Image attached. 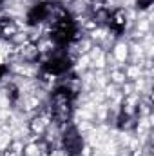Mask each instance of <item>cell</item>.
Here are the masks:
<instances>
[{
	"instance_id": "ba28073f",
	"label": "cell",
	"mask_w": 154,
	"mask_h": 156,
	"mask_svg": "<svg viewBox=\"0 0 154 156\" xmlns=\"http://www.w3.org/2000/svg\"><path fill=\"white\" fill-rule=\"evenodd\" d=\"M49 125H51V118H49V113L35 116L33 120H31V123H29V127H31L33 134H37V136H44V134H45V131L49 129Z\"/></svg>"
},
{
	"instance_id": "8992f818",
	"label": "cell",
	"mask_w": 154,
	"mask_h": 156,
	"mask_svg": "<svg viewBox=\"0 0 154 156\" xmlns=\"http://www.w3.org/2000/svg\"><path fill=\"white\" fill-rule=\"evenodd\" d=\"M127 22H129L127 20V13L123 9H114V11H111L105 27L111 33H114V37H121L125 33V29H127Z\"/></svg>"
},
{
	"instance_id": "30bf717a",
	"label": "cell",
	"mask_w": 154,
	"mask_h": 156,
	"mask_svg": "<svg viewBox=\"0 0 154 156\" xmlns=\"http://www.w3.org/2000/svg\"><path fill=\"white\" fill-rule=\"evenodd\" d=\"M20 89L15 85V83H11V85H7V98H9V102L11 104H16L18 100H20Z\"/></svg>"
},
{
	"instance_id": "4fadbf2b",
	"label": "cell",
	"mask_w": 154,
	"mask_h": 156,
	"mask_svg": "<svg viewBox=\"0 0 154 156\" xmlns=\"http://www.w3.org/2000/svg\"><path fill=\"white\" fill-rule=\"evenodd\" d=\"M2 4H4V0H0V7H2Z\"/></svg>"
},
{
	"instance_id": "9c48e42d",
	"label": "cell",
	"mask_w": 154,
	"mask_h": 156,
	"mask_svg": "<svg viewBox=\"0 0 154 156\" xmlns=\"http://www.w3.org/2000/svg\"><path fill=\"white\" fill-rule=\"evenodd\" d=\"M116 122H118V127H120V129H127V127L131 125L132 118H131V115H129L125 109H121L120 115H118V118H116Z\"/></svg>"
},
{
	"instance_id": "277c9868",
	"label": "cell",
	"mask_w": 154,
	"mask_h": 156,
	"mask_svg": "<svg viewBox=\"0 0 154 156\" xmlns=\"http://www.w3.org/2000/svg\"><path fill=\"white\" fill-rule=\"evenodd\" d=\"M71 69V56L67 53H54L49 58H45V62L42 64V75L51 78H60L65 76Z\"/></svg>"
},
{
	"instance_id": "5b68a950",
	"label": "cell",
	"mask_w": 154,
	"mask_h": 156,
	"mask_svg": "<svg viewBox=\"0 0 154 156\" xmlns=\"http://www.w3.org/2000/svg\"><path fill=\"white\" fill-rule=\"evenodd\" d=\"M62 149L65 156H82L83 154V140L80 136L76 127H73L71 123L67 127H64L62 133Z\"/></svg>"
},
{
	"instance_id": "3957f363",
	"label": "cell",
	"mask_w": 154,
	"mask_h": 156,
	"mask_svg": "<svg viewBox=\"0 0 154 156\" xmlns=\"http://www.w3.org/2000/svg\"><path fill=\"white\" fill-rule=\"evenodd\" d=\"M64 9L60 5H54L53 2H38L35 4L29 11H27V16H26V22L27 26L31 27H37L44 22H51L54 16H58Z\"/></svg>"
},
{
	"instance_id": "7c38bea8",
	"label": "cell",
	"mask_w": 154,
	"mask_h": 156,
	"mask_svg": "<svg viewBox=\"0 0 154 156\" xmlns=\"http://www.w3.org/2000/svg\"><path fill=\"white\" fill-rule=\"evenodd\" d=\"M151 4H152V0H138L140 9H147V7H151Z\"/></svg>"
},
{
	"instance_id": "7a4b0ae2",
	"label": "cell",
	"mask_w": 154,
	"mask_h": 156,
	"mask_svg": "<svg viewBox=\"0 0 154 156\" xmlns=\"http://www.w3.org/2000/svg\"><path fill=\"white\" fill-rule=\"evenodd\" d=\"M78 38H80L78 24L65 9L51 20V42L58 49H67Z\"/></svg>"
},
{
	"instance_id": "6da1fadb",
	"label": "cell",
	"mask_w": 154,
	"mask_h": 156,
	"mask_svg": "<svg viewBox=\"0 0 154 156\" xmlns=\"http://www.w3.org/2000/svg\"><path fill=\"white\" fill-rule=\"evenodd\" d=\"M75 98H76V91L67 85L62 83L58 85L53 93H51V102H49V118L56 127H67L71 118H73V105H75Z\"/></svg>"
},
{
	"instance_id": "52a82bcc",
	"label": "cell",
	"mask_w": 154,
	"mask_h": 156,
	"mask_svg": "<svg viewBox=\"0 0 154 156\" xmlns=\"http://www.w3.org/2000/svg\"><path fill=\"white\" fill-rule=\"evenodd\" d=\"M18 33L16 24L11 18H0V42H9Z\"/></svg>"
},
{
	"instance_id": "8fae6325",
	"label": "cell",
	"mask_w": 154,
	"mask_h": 156,
	"mask_svg": "<svg viewBox=\"0 0 154 156\" xmlns=\"http://www.w3.org/2000/svg\"><path fill=\"white\" fill-rule=\"evenodd\" d=\"M7 73H9V67L5 64H0V80H4V78L7 76Z\"/></svg>"
}]
</instances>
